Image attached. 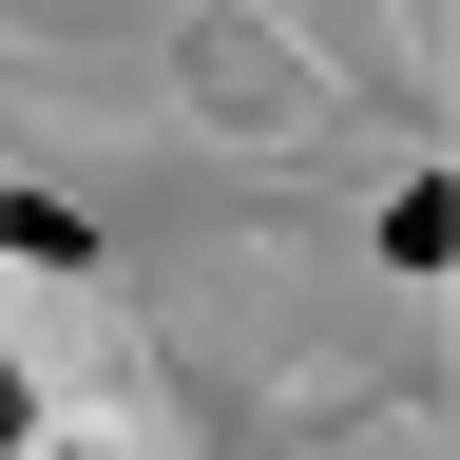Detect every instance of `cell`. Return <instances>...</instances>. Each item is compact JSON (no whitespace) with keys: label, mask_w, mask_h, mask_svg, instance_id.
Returning a JSON list of instances; mask_svg holds the SVG:
<instances>
[{"label":"cell","mask_w":460,"mask_h":460,"mask_svg":"<svg viewBox=\"0 0 460 460\" xmlns=\"http://www.w3.org/2000/svg\"><path fill=\"white\" fill-rule=\"evenodd\" d=\"M384 250H402V269H441V250H460V192H441V172H402V211H384Z\"/></svg>","instance_id":"cell-2"},{"label":"cell","mask_w":460,"mask_h":460,"mask_svg":"<svg viewBox=\"0 0 460 460\" xmlns=\"http://www.w3.org/2000/svg\"><path fill=\"white\" fill-rule=\"evenodd\" d=\"M20 422H39V402H20V365H0V460H20Z\"/></svg>","instance_id":"cell-3"},{"label":"cell","mask_w":460,"mask_h":460,"mask_svg":"<svg viewBox=\"0 0 460 460\" xmlns=\"http://www.w3.org/2000/svg\"><path fill=\"white\" fill-rule=\"evenodd\" d=\"M192 96L211 115H288L307 77H288V39H250V20H192Z\"/></svg>","instance_id":"cell-1"}]
</instances>
